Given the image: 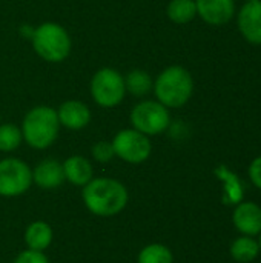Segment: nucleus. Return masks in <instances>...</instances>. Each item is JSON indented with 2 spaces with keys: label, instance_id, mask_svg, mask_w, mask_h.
<instances>
[{
  "label": "nucleus",
  "instance_id": "nucleus-9",
  "mask_svg": "<svg viewBox=\"0 0 261 263\" xmlns=\"http://www.w3.org/2000/svg\"><path fill=\"white\" fill-rule=\"evenodd\" d=\"M195 6L197 15L212 26L226 25L235 14L234 0H195Z\"/></svg>",
  "mask_w": 261,
  "mask_h": 263
},
{
  "label": "nucleus",
  "instance_id": "nucleus-14",
  "mask_svg": "<svg viewBox=\"0 0 261 263\" xmlns=\"http://www.w3.org/2000/svg\"><path fill=\"white\" fill-rule=\"evenodd\" d=\"M65 179L74 185H86L92 180V166L82 156H72L63 163Z\"/></svg>",
  "mask_w": 261,
  "mask_h": 263
},
{
  "label": "nucleus",
  "instance_id": "nucleus-15",
  "mask_svg": "<svg viewBox=\"0 0 261 263\" xmlns=\"http://www.w3.org/2000/svg\"><path fill=\"white\" fill-rule=\"evenodd\" d=\"M25 240L31 250L43 251L45 248L49 247L52 240V230L45 222H34L28 227L25 233Z\"/></svg>",
  "mask_w": 261,
  "mask_h": 263
},
{
  "label": "nucleus",
  "instance_id": "nucleus-20",
  "mask_svg": "<svg viewBox=\"0 0 261 263\" xmlns=\"http://www.w3.org/2000/svg\"><path fill=\"white\" fill-rule=\"evenodd\" d=\"M22 129H18L15 125H0V151H14L22 143Z\"/></svg>",
  "mask_w": 261,
  "mask_h": 263
},
{
  "label": "nucleus",
  "instance_id": "nucleus-2",
  "mask_svg": "<svg viewBox=\"0 0 261 263\" xmlns=\"http://www.w3.org/2000/svg\"><path fill=\"white\" fill-rule=\"evenodd\" d=\"M154 92L157 100L166 108H182L192 97V76L183 66H169L158 74Z\"/></svg>",
  "mask_w": 261,
  "mask_h": 263
},
{
  "label": "nucleus",
  "instance_id": "nucleus-3",
  "mask_svg": "<svg viewBox=\"0 0 261 263\" xmlns=\"http://www.w3.org/2000/svg\"><path fill=\"white\" fill-rule=\"evenodd\" d=\"M60 129L57 111L51 106H35L23 119L22 136L26 143L35 149H45L51 146Z\"/></svg>",
  "mask_w": 261,
  "mask_h": 263
},
{
  "label": "nucleus",
  "instance_id": "nucleus-11",
  "mask_svg": "<svg viewBox=\"0 0 261 263\" xmlns=\"http://www.w3.org/2000/svg\"><path fill=\"white\" fill-rule=\"evenodd\" d=\"M232 222L242 234L254 237L261 233V208L254 202L240 203L232 214Z\"/></svg>",
  "mask_w": 261,
  "mask_h": 263
},
{
  "label": "nucleus",
  "instance_id": "nucleus-18",
  "mask_svg": "<svg viewBox=\"0 0 261 263\" xmlns=\"http://www.w3.org/2000/svg\"><path fill=\"white\" fill-rule=\"evenodd\" d=\"M125 88L132 96L143 97V96H146L154 88V83H152L151 76L146 71H143V69H132L125 77Z\"/></svg>",
  "mask_w": 261,
  "mask_h": 263
},
{
  "label": "nucleus",
  "instance_id": "nucleus-21",
  "mask_svg": "<svg viewBox=\"0 0 261 263\" xmlns=\"http://www.w3.org/2000/svg\"><path fill=\"white\" fill-rule=\"evenodd\" d=\"M92 156H94V159L97 162H103V163L109 162L115 156L112 143H109V142H98V143H95L92 146Z\"/></svg>",
  "mask_w": 261,
  "mask_h": 263
},
{
  "label": "nucleus",
  "instance_id": "nucleus-24",
  "mask_svg": "<svg viewBox=\"0 0 261 263\" xmlns=\"http://www.w3.org/2000/svg\"><path fill=\"white\" fill-rule=\"evenodd\" d=\"M261 234V233H260ZM258 245H260V251H261V236H260V240H258Z\"/></svg>",
  "mask_w": 261,
  "mask_h": 263
},
{
  "label": "nucleus",
  "instance_id": "nucleus-10",
  "mask_svg": "<svg viewBox=\"0 0 261 263\" xmlns=\"http://www.w3.org/2000/svg\"><path fill=\"white\" fill-rule=\"evenodd\" d=\"M242 35L252 45H261V0L246 2L237 17Z\"/></svg>",
  "mask_w": 261,
  "mask_h": 263
},
{
  "label": "nucleus",
  "instance_id": "nucleus-5",
  "mask_svg": "<svg viewBox=\"0 0 261 263\" xmlns=\"http://www.w3.org/2000/svg\"><path fill=\"white\" fill-rule=\"evenodd\" d=\"M125 77L112 68L98 69L91 79V96L103 108H114L125 99Z\"/></svg>",
  "mask_w": 261,
  "mask_h": 263
},
{
  "label": "nucleus",
  "instance_id": "nucleus-19",
  "mask_svg": "<svg viewBox=\"0 0 261 263\" xmlns=\"http://www.w3.org/2000/svg\"><path fill=\"white\" fill-rule=\"evenodd\" d=\"M172 260L174 257L169 248L158 243L146 247L138 256V263H172Z\"/></svg>",
  "mask_w": 261,
  "mask_h": 263
},
{
  "label": "nucleus",
  "instance_id": "nucleus-1",
  "mask_svg": "<svg viewBox=\"0 0 261 263\" xmlns=\"http://www.w3.org/2000/svg\"><path fill=\"white\" fill-rule=\"evenodd\" d=\"M83 200L89 211L97 216H114L128 203L126 188L114 179H94L85 185Z\"/></svg>",
  "mask_w": 261,
  "mask_h": 263
},
{
  "label": "nucleus",
  "instance_id": "nucleus-6",
  "mask_svg": "<svg viewBox=\"0 0 261 263\" xmlns=\"http://www.w3.org/2000/svg\"><path fill=\"white\" fill-rule=\"evenodd\" d=\"M131 123L134 129L145 136H155L168 129L171 123L169 111L158 100H143L131 111Z\"/></svg>",
  "mask_w": 261,
  "mask_h": 263
},
{
  "label": "nucleus",
  "instance_id": "nucleus-16",
  "mask_svg": "<svg viewBox=\"0 0 261 263\" xmlns=\"http://www.w3.org/2000/svg\"><path fill=\"white\" fill-rule=\"evenodd\" d=\"M258 254H260V245L251 236L238 237L231 245V256L235 262L249 263L255 260Z\"/></svg>",
  "mask_w": 261,
  "mask_h": 263
},
{
  "label": "nucleus",
  "instance_id": "nucleus-17",
  "mask_svg": "<svg viewBox=\"0 0 261 263\" xmlns=\"http://www.w3.org/2000/svg\"><path fill=\"white\" fill-rule=\"evenodd\" d=\"M166 14L171 22L177 25H186L197 15L195 0H171Z\"/></svg>",
  "mask_w": 261,
  "mask_h": 263
},
{
  "label": "nucleus",
  "instance_id": "nucleus-22",
  "mask_svg": "<svg viewBox=\"0 0 261 263\" xmlns=\"http://www.w3.org/2000/svg\"><path fill=\"white\" fill-rule=\"evenodd\" d=\"M14 263H48V259L42 251L28 250V251L20 253Z\"/></svg>",
  "mask_w": 261,
  "mask_h": 263
},
{
  "label": "nucleus",
  "instance_id": "nucleus-4",
  "mask_svg": "<svg viewBox=\"0 0 261 263\" xmlns=\"http://www.w3.org/2000/svg\"><path fill=\"white\" fill-rule=\"evenodd\" d=\"M34 51L46 62H63L71 52V37L63 26L54 22L42 23L32 32Z\"/></svg>",
  "mask_w": 261,
  "mask_h": 263
},
{
  "label": "nucleus",
  "instance_id": "nucleus-13",
  "mask_svg": "<svg viewBox=\"0 0 261 263\" xmlns=\"http://www.w3.org/2000/svg\"><path fill=\"white\" fill-rule=\"evenodd\" d=\"M32 180L45 190L57 188L65 180L63 165L54 159H46L40 162L32 171Z\"/></svg>",
  "mask_w": 261,
  "mask_h": 263
},
{
  "label": "nucleus",
  "instance_id": "nucleus-8",
  "mask_svg": "<svg viewBox=\"0 0 261 263\" xmlns=\"http://www.w3.org/2000/svg\"><path fill=\"white\" fill-rule=\"evenodd\" d=\"M114 153L129 163H142L151 154V142L148 136L137 129H123L112 140Z\"/></svg>",
  "mask_w": 261,
  "mask_h": 263
},
{
  "label": "nucleus",
  "instance_id": "nucleus-25",
  "mask_svg": "<svg viewBox=\"0 0 261 263\" xmlns=\"http://www.w3.org/2000/svg\"><path fill=\"white\" fill-rule=\"evenodd\" d=\"M246 2H257V0H246Z\"/></svg>",
  "mask_w": 261,
  "mask_h": 263
},
{
  "label": "nucleus",
  "instance_id": "nucleus-7",
  "mask_svg": "<svg viewBox=\"0 0 261 263\" xmlns=\"http://www.w3.org/2000/svg\"><path fill=\"white\" fill-rule=\"evenodd\" d=\"M32 182L29 166L18 159H5L0 162V196L12 197L23 194Z\"/></svg>",
  "mask_w": 261,
  "mask_h": 263
},
{
  "label": "nucleus",
  "instance_id": "nucleus-12",
  "mask_svg": "<svg viewBox=\"0 0 261 263\" xmlns=\"http://www.w3.org/2000/svg\"><path fill=\"white\" fill-rule=\"evenodd\" d=\"M58 122L68 129H82L91 122L89 108L78 100H68L57 109Z\"/></svg>",
  "mask_w": 261,
  "mask_h": 263
},
{
  "label": "nucleus",
  "instance_id": "nucleus-23",
  "mask_svg": "<svg viewBox=\"0 0 261 263\" xmlns=\"http://www.w3.org/2000/svg\"><path fill=\"white\" fill-rule=\"evenodd\" d=\"M249 179L258 190H261V156L251 162V165H249Z\"/></svg>",
  "mask_w": 261,
  "mask_h": 263
}]
</instances>
